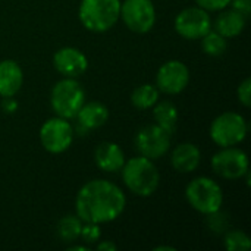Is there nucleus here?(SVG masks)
<instances>
[{"instance_id": "1", "label": "nucleus", "mask_w": 251, "mask_h": 251, "mask_svg": "<svg viewBox=\"0 0 251 251\" xmlns=\"http://www.w3.org/2000/svg\"><path fill=\"white\" fill-rule=\"evenodd\" d=\"M75 206L81 221L106 224L122 215L125 209V196L115 184L106 179H94L79 190Z\"/></svg>"}, {"instance_id": "2", "label": "nucleus", "mask_w": 251, "mask_h": 251, "mask_svg": "<svg viewBox=\"0 0 251 251\" xmlns=\"http://www.w3.org/2000/svg\"><path fill=\"white\" fill-rule=\"evenodd\" d=\"M122 168L124 182L134 194L149 197L157 190L159 172L153 165L151 159H147L144 156L134 157Z\"/></svg>"}, {"instance_id": "3", "label": "nucleus", "mask_w": 251, "mask_h": 251, "mask_svg": "<svg viewBox=\"0 0 251 251\" xmlns=\"http://www.w3.org/2000/svg\"><path fill=\"white\" fill-rule=\"evenodd\" d=\"M119 16V0H82L79 6V19L82 25L94 32L107 31L116 24Z\"/></svg>"}, {"instance_id": "4", "label": "nucleus", "mask_w": 251, "mask_h": 251, "mask_svg": "<svg viewBox=\"0 0 251 251\" xmlns=\"http://www.w3.org/2000/svg\"><path fill=\"white\" fill-rule=\"evenodd\" d=\"M85 101V93L74 78L59 81L51 90V107L63 119L75 118Z\"/></svg>"}, {"instance_id": "5", "label": "nucleus", "mask_w": 251, "mask_h": 251, "mask_svg": "<svg viewBox=\"0 0 251 251\" xmlns=\"http://www.w3.org/2000/svg\"><path fill=\"white\" fill-rule=\"evenodd\" d=\"M188 203L200 213L210 215L221 209L224 196L221 187L210 178H197L187 187Z\"/></svg>"}, {"instance_id": "6", "label": "nucleus", "mask_w": 251, "mask_h": 251, "mask_svg": "<svg viewBox=\"0 0 251 251\" xmlns=\"http://www.w3.org/2000/svg\"><path fill=\"white\" fill-rule=\"evenodd\" d=\"M247 134V124L240 113L226 112L218 116L210 128L212 140L221 147H231L241 143Z\"/></svg>"}, {"instance_id": "7", "label": "nucleus", "mask_w": 251, "mask_h": 251, "mask_svg": "<svg viewBox=\"0 0 251 251\" xmlns=\"http://www.w3.org/2000/svg\"><path fill=\"white\" fill-rule=\"evenodd\" d=\"M121 15L125 25L138 34L150 31L156 21L151 0H125L124 4H121Z\"/></svg>"}, {"instance_id": "8", "label": "nucleus", "mask_w": 251, "mask_h": 251, "mask_svg": "<svg viewBox=\"0 0 251 251\" xmlns=\"http://www.w3.org/2000/svg\"><path fill=\"white\" fill-rule=\"evenodd\" d=\"M137 150L147 159H159L168 153L171 135L159 125H147L141 128L135 137Z\"/></svg>"}, {"instance_id": "9", "label": "nucleus", "mask_w": 251, "mask_h": 251, "mask_svg": "<svg viewBox=\"0 0 251 251\" xmlns=\"http://www.w3.org/2000/svg\"><path fill=\"white\" fill-rule=\"evenodd\" d=\"M212 168L221 178L240 179L249 172V157L240 149L225 147V150L213 156Z\"/></svg>"}, {"instance_id": "10", "label": "nucleus", "mask_w": 251, "mask_h": 251, "mask_svg": "<svg viewBox=\"0 0 251 251\" xmlns=\"http://www.w3.org/2000/svg\"><path fill=\"white\" fill-rule=\"evenodd\" d=\"M212 28L209 13L201 7H188L178 13L175 19L176 32L188 40H197L204 37Z\"/></svg>"}, {"instance_id": "11", "label": "nucleus", "mask_w": 251, "mask_h": 251, "mask_svg": "<svg viewBox=\"0 0 251 251\" xmlns=\"http://www.w3.org/2000/svg\"><path fill=\"white\" fill-rule=\"evenodd\" d=\"M74 138V131L69 122L63 118H51L40 129V140L44 149L50 153L65 151Z\"/></svg>"}, {"instance_id": "12", "label": "nucleus", "mask_w": 251, "mask_h": 251, "mask_svg": "<svg viewBox=\"0 0 251 251\" xmlns=\"http://www.w3.org/2000/svg\"><path fill=\"white\" fill-rule=\"evenodd\" d=\"M157 87L166 94L181 93L190 81L188 68L179 60L166 62L157 72Z\"/></svg>"}, {"instance_id": "13", "label": "nucleus", "mask_w": 251, "mask_h": 251, "mask_svg": "<svg viewBox=\"0 0 251 251\" xmlns=\"http://www.w3.org/2000/svg\"><path fill=\"white\" fill-rule=\"evenodd\" d=\"M54 68L68 78H75L82 75L88 68L87 57L74 47H63L54 54Z\"/></svg>"}, {"instance_id": "14", "label": "nucleus", "mask_w": 251, "mask_h": 251, "mask_svg": "<svg viewBox=\"0 0 251 251\" xmlns=\"http://www.w3.org/2000/svg\"><path fill=\"white\" fill-rule=\"evenodd\" d=\"M96 165L104 172H118L125 163L122 149L115 143H101L94 151Z\"/></svg>"}, {"instance_id": "15", "label": "nucleus", "mask_w": 251, "mask_h": 251, "mask_svg": "<svg viewBox=\"0 0 251 251\" xmlns=\"http://www.w3.org/2000/svg\"><path fill=\"white\" fill-rule=\"evenodd\" d=\"M171 162H172L174 169L178 172H182V174L193 172L197 169L200 163V150L197 149V146L191 143L179 144L172 151Z\"/></svg>"}, {"instance_id": "16", "label": "nucleus", "mask_w": 251, "mask_h": 251, "mask_svg": "<svg viewBox=\"0 0 251 251\" xmlns=\"http://www.w3.org/2000/svg\"><path fill=\"white\" fill-rule=\"evenodd\" d=\"M22 85V71L13 60L0 62V96L12 97Z\"/></svg>"}, {"instance_id": "17", "label": "nucleus", "mask_w": 251, "mask_h": 251, "mask_svg": "<svg viewBox=\"0 0 251 251\" xmlns=\"http://www.w3.org/2000/svg\"><path fill=\"white\" fill-rule=\"evenodd\" d=\"M76 116H78L79 125H82L85 129H94L106 124L109 118V110L104 104L91 101V103L82 104Z\"/></svg>"}, {"instance_id": "18", "label": "nucleus", "mask_w": 251, "mask_h": 251, "mask_svg": "<svg viewBox=\"0 0 251 251\" xmlns=\"http://www.w3.org/2000/svg\"><path fill=\"white\" fill-rule=\"evenodd\" d=\"M244 26H246V16L237 10H226L221 13L215 22L216 32H219L225 38L238 35L240 32H243Z\"/></svg>"}, {"instance_id": "19", "label": "nucleus", "mask_w": 251, "mask_h": 251, "mask_svg": "<svg viewBox=\"0 0 251 251\" xmlns=\"http://www.w3.org/2000/svg\"><path fill=\"white\" fill-rule=\"evenodd\" d=\"M153 113L157 125L162 126L169 135H172L176 129L178 122V109L175 107V104L171 101H160L154 107Z\"/></svg>"}, {"instance_id": "20", "label": "nucleus", "mask_w": 251, "mask_h": 251, "mask_svg": "<svg viewBox=\"0 0 251 251\" xmlns=\"http://www.w3.org/2000/svg\"><path fill=\"white\" fill-rule=\"evenodd\" d=\"M159 99V91L156 87L146 84V85H140L137 90H134L132 96H131V101L137 109H149L153 107L157 103Z\"/></svg>"}, {"instance_id": "21", "label": "nucleus", "mask_w": 251, "mask_h": 251, "mask_svg": "<svg viewBox=\"0 0 251 251\" xmlns=\"http://www.w3.org/2000/svg\"><path fill=\"white\" fill-rule=\"evenodd\" d=\"M81 228H82L81 219L76 218V216L68 215L63 219H60V222L57 225V235H59V238L62 241L72 243L79 237Z\"/></svg>"}, {"instance_id": "22", "label": "nucleus", "mask_w": 251, "mask_h": 251, "mask_svg": "<svg viewBox=\"0 0 251 251\" xmlns=\"http://www.w3.org/2000/svg\"><path fill=\"white\" fill-rule=\"evenodd\" d=\"M203 41H201V46H203V50L210 54V56H221L226 51V40L224 35H221L219 32H207L204 37H201Z\"/></svg>"}, {"instance_id": "23", "label": "nucleus", "mask_w": 251, "mask_h": 251, "mask_svg": "<svg viewBox=\"0 0 251 251\" xmlns=\"http://www.w3.org/2000/svg\"><path fill=\"white\" fill-rule=\"evenodd\" d=\"M225 247L229 251H247L250 250L251 241L243 231H232L225 237Z\"/></svg>"}, {"instance_id": "24", "label": "nucleus", "mask_w": 251, "mask_h": 251, "mask_svg": "<svg viewBox=\"0 0 251 251\" xmlns=\"http://www.w3.org/2000/svg\"><path fill=\"white\" fill-rule=\"evenodd\" d=\"M100 235H101V232H100L99 224H93V222H85V225H82L81 234H79V237L88 244L96 243L100 238Z\"/></svg>"}, {"instance_id": "25", "label": "nucleus", "mask_w": 251, "mask_h": 251, "mask_svg": "<svg viewBox=\"0 0 251 251\" xmlns=\"http://www.w3.org/2000/svg\"><path fill=\"white\" fill-rule=\"evenodd\" d=\"M207 225H209V228H210L212 231H215V232H218V234L222 232V231H225V228H226V225H228V222H226V215H225V213H219V210L210 213V215H209V219H207Z\"/></svg>"}, {"instance_id": "26", "label": "nucleus", "mask_w": 251, "mask_h": 251, "mask_svg": "<svg viewBox=\"0 0 251 251\" xmlns=\"http://www.w3.org/2000/svg\"><path fill=\"white\" fill-rule=\"evenodd\" d=\"M238 100L249 107L251 104V79L247 78L243 81V84L238 87Z\"/></svg>"}, {"instance_id": "27", "label": "nucleus", "mask_w": 251, "mask_h": 251, "mask_svg": "<svg viewBox=\"0 0 251 251\" xmlns=\"http://www.w3.org/2000/svg\"><path fill=\"white\" fill-rule=\"evenodd\" d=\"M196 3L204 10H221L225 9L231 0H196Z\"/></svg>"}, {"instance_id": "28", "label": "nucleus", "mask_w": 251, "mask_h": 251, "mask_svg": "<svg viewBox=\"0 0 251 251\" xmlns=\"http://www.w3.org/2000/svg\"><path fill=\"white\" fill-rule=\"evenodd\" d=\"M234 10L247 18L251 10V0H234Z\"/></svg>"}, {"instance_id": "29", "label": "nucleus", "mask_w": 251, "mask_h": 251, "mask_svg": "<svg viewBox=\"0 0 251 251\" xmlns=\"http://www.w3.org/2000/svg\"><path fill=\"white\" fill-rule=\"evenodd\" d=\"M97 250L99 251H116V246L110 241H104V243H100L97 246Z\"/></svg>"}, {"instance_id": "30", "label": "nucleus", "mask_w": 251, "mask_h": 251, "mask_svg": "<svg viewBox=\"0 0 251 251\" xmlns=\"http://www.w3.org/2000/svg\"><path fill=\"white\" fill-rule=\"evenodd\" d=\"M16 103L10 99V97H4V101H3V107L7 110V112H13L16 109Z\"/></svg>"}, {"instance_id": "31", "label": "nucleus", "mask_w": 251, "mask_h": 251, "mask_svg": "<svg viewBox=\"0 0 251 251\" xmlns=\"http://www.w3.org/2000/svg\"><path fill=\"white\" fill-rule=\"evenodd\" d=\"M175 251V249L174 247H168V246H163V247H156L154 249V251Z\"/></svg>"}, {"instance_id": "32", "label": "nucleus", "mask_w": 251, "mask_h": 251, "mask_svg": "<svg viewBox=\"0 0 251 251\" xmlns=\"http://www.w3.org/2000/svg\"><path fill=\"white\" fill-rule=\"evenodd\" d=\"M69 251H88L87 247H82V246H75V247H71Z\"/></svg>"}]
</instances>
